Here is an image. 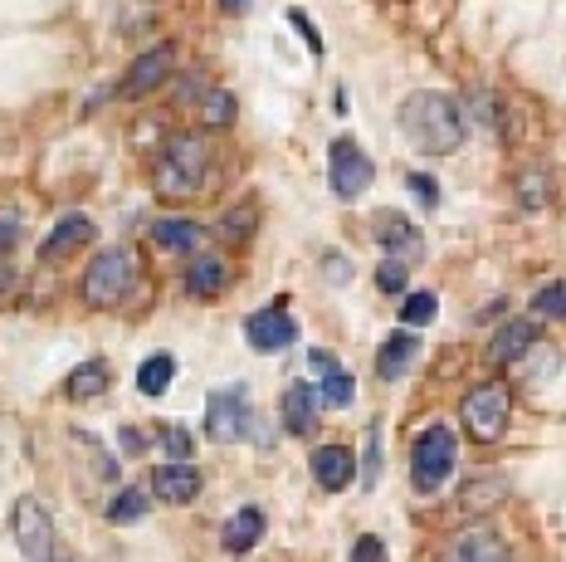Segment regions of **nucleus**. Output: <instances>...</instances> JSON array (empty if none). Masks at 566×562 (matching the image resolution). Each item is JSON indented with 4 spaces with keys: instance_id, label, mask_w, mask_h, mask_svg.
Returning <instances> with one entry per match:
<instances>
[{
    "instance_id": "nucleus-6",
    "label": "nucleus",
    "mask_w": 566,
    "mask_h": 562,
    "mask_svg": "<svg viewBox=\"0 0 566 562\" xmlns=\"http://www.w3.org/2000/svg\"><path fill=\"white\" fill-rule=\"evenodd\" d=\"M327 181H333L342 201L367 196V186L376 181V162L361 152L357 137H333V147H327Z\"/></svg>"
},
{
    "instance_id": "nucleus-15",
    "label": "nucleus",
    "mask_w": 566,
    "mask_h": 562,
    "mask_svg": "<svg viewBox=\"0 0 566 562\" xmlns=\"http://www.w3.org/2000/svg\"><path fill=\"white\" fill-rule=\"evenodd\" d=\"M93 230H98V226H93L84 210H69V216H59L54 230H50V240L40 244V260H64V254L84 250V244L93 240Z\"/></svg>"
},
{
    "instance_id": "nucleus-37",
    "label": "nucleus",
    "mask_w": 566,
    "mask_h": 562,
    "mask_svg": "<svg viewBox=\"0 0 566 562\" xmlns=\"http://www.w3.org/2000/svg\"><path fill=\"white\" fill-rule=\"evenodd\" d=\"M352 562H386V543L376 533H361L357 543H352Z\"/></svg>"
},
{
    "instance_id": "nucleus-16",
    "label": "nucleus",
    "mask_w": 566,
    "mask_h": 562,
    "mask_svg": "<svg viewBox=\"0 0 566 562\" xmlns=\"http://www.w3.org/2000/svg\"><path fill=\"white\" fill-rule=\"evenodd\" d=\"M537 347V323L533 319H509L493 333V343H489V362H499V367H509V362L517 357H527Z\"/></svg>"
},
{
    "instance_id": "nucleus-9",
    "label": "nucleus",
    "mask_w": 566,
    "mask_h": 562,
    "mask_svg": "<svg viewBox=\"0 0 566 562\" xmlns=\"http://www.w3.org/2000/svg\"><path fill=\"white\" fill-rule=\"evenodd\" d=\"M10 529H15V543L30 562H50V548H54V519L40 499H20L15 513H10Z\"/></svg>"
},
{
    "instance_id": "nucleus-1",
    "label": "nucleus",
    "mask_w": 566,
    "mask_h": 562,
    "mask_svg": "<svg viewBox=\"0 0 566 562\" xmlns=\"http://www.w3.org/2000/svg\"><path fill=\"white\" fill-rule=\"evenodd\" d=\"M400 133H406L410 147L430 152V157H450V152L464 147L469 137V118H464V103L454 93L440 89H416L396 113Z\"/></svg>"
},
{
    "instance_id": "nucleus-14",
    "label": "nucleus",
    "mask_w": 566,
    "mask_h": 562,
    "mask_svg": "<svg viewBox=\"0 0 566 562\" xmlns=\"http://www.w3.org/2000/svg\"><path fill=\"white\" fill-rule=\"evenodd\" d=\"M313 479L327 489V495H342V489L357 479V455L347 445H317L313 450Z\"/></svg>"
},
{
    "instance_id": "nucleus-34",
    "label": "nucleus",
    "mask_w": 566,
    "mask_h": 562,
    "mask_svg": "<svg viewBox=\"0 0 566 562\" xmlns=\"http://www.w3.org/2000/svg\"><path fill=\"white\" fill-rule=\"evenodd\" d=\"M289 25L298 30V40L308 44V50L317 54V60H323V50H327V44H323V34H317V25H313V15H308V10H298V6H293V10H289Z\"/></svg>"
},
{
    "instance_id": "nucleus-5",
    "label": "nucleus",
    "mask_w": 566,
    "mask_h": 562,
    "mask_svg": "<svg viewBox=\"0 0 566 562\" xmlns=\"http://www.w3.org/2000/svg\"><path fill=\"white\" fill-rule=\"evenodd\" d=\"M459 416H464V430L474 436L479 445H493L509 430V416H513V392L503 382H479L474 392L464 396V406H459Z\"/></svg>"
},
{
    "instance_id": "nucleus-40",
    "label": "nucleus",
    "mask_w": 566,
    "mask_h": 562,
    "mask_svg": "<svg viewBox=\"0 0 566 562\" xmlns=\"http://www.w3.org/2000/svg\"><path fill=\"white\" fill-rule=\"evenodd\" d=\"M10 284H15V269H10L6 260H0V294H6V289H10Z\"/></svg>"
},
{
    "instance_id": "nucleus-41",
    "label": "nucleus",
    "mask_w": 566,
    "mask_h": 562,
    "mask_svg": "<svg viewBox=\"0 0 566 562\" xmlns=\"http://www.w3.org/2000/svg\"><path fill=\"white\" fill-rule=\"evenodd\" d=\"M220 10H230V15H244V10H250V0H220Z\"/></svg>"
},
{
    "instance_id": "nucleus-4",
    "label": "nucleus",
    "mask_w": 566,
    "mask_h": 562,
    "mask_svg": "<svg viewBox=\"0 0 566 562\" xmlns=\"http://www.w3.org/2000/svg\"><path fill=\"white\" fill-rule=\"evenodd\" d=\"M454 460H459V440L450 426H424L416 445H410V485L416 495H440L444 479L454 475Z\"/></svg>"
},
{
    "instance_id": "nucleus-10",
    "label": "nucleus",
    "mask_w": 566,
    "mask_h": 562,
    "mask_svg": "<svg viewBox=\"0 0 566 562\" xmlns=\"http://www.w3.org/2000/svg\"><path fill=\"white\" fill-rule=\"evenodd\" d=\"M171 74H176V44H151L147 54L133 60V69H127V79H123L117 93H127V98H147V93L161 89Z\"/></svg>"
},
{
    "instance_id": "nucleus-42",
    "label": "nucleus",
    "mask_w": 566,
    "mask_h": 562,
    "mask_svg": "<svg viewBox=\"0 0 566 562\" xmlns=\"http://www.w3.org/2000/svg\"><path fill=\"white\" fill-rule=\"evenodd\" d=\"M50 562H59V558H50Z\"/></svg>"
},
{
    "instance_id": "nucleus-27",
    "label": "nucleus",
    "mask_w": 566,
    "mask_h": 562,
    "mask_svg": "<svg viewBox=\"0 0 566 562\" xmlns=\"http://www.w3.org/2000/svg\"><path fill=\"white\" fill-rule=\"evenodd\" d=\"M503 495H509V485H503V479H474V485H464V495H459V509L483 513V509H493Z\"/></svg>"
},
{
    "instance_id": "nucleus-7",
    "label": "nucleus",
    "mask_w": 566,
    "mask_h": 562,
    "mask_svg": "<svg viewBox=\"0 0 566 562\" xmlns=\"http://www.w3.org/2000/svg\"><path fill=\"white\" fill-rule=\"evenodd\" d=\"M250 392H244L240 382L234 386H220V392H210L206 402V436L216 445H230V440H244L250 436Z\"/></svg>"
},
{
    "instance_id": "nucleus-20",
    "label": "nucleus",
    "mask_w": 566,
    "mask_h": 562,
    "mask_svg": "<svg viewBox=\"0 0 566 562\" xmlns=\"http://www.w3.org/2000/svg\"><path fill=\"white\" fill-rule=\"evenodd\" d=\"M186 289L196 299H220L230 289V264L220 254H196L191 269H186Z\"/></svg>"
},
{
    "instance_id": "nucleus-35",
    "label": "nucleus",
    "mask_w": 566,
    "mask_h": 562,
    "mask_svg": "<svg viewBox=\"0 0 566 562\" xmlns=\"http://www.w3.org/2000/svg\"><path fill=\"white\" fill-rule=\"evenodd\" d=\"M406 186H410V191H416V201H420L424 210H434V206H440V181H434V177H424V171H410Z\"/></svg>"
},
{
    "instance_id": "nucleus-18",
    "label": "nucleus",
    "mask_w": 566,
    "mask_h": 562,
    "mask_svg": "<svg viewBox=\"0 0 566 562\" xmlns=\"http://www.w3.org/2000/svg\"><path fill=\"white\" fill-rule=\"evenodd\" d=\"M151 495L167 503H191L200 495V470L196 465H161L151 470Z\"/></svg>"
},
{
    "instance_id": "nucleus-25",
    "label": "nucleus",
    "mask_w": 566,
    "mask_h": 562,
    "mask_svg": "<svg viewBox=\"0 0 566 562\" xmlns=\"http://www.w3.org/2000/svg\"><path fill=\"white\" fill-rule=\"evenodd\" d=\"M234 118H240V103H234V93H226V89H210L206 98H200V127H230Z\"/></svg>"
},
{
    "instance_id": "nucleus-23",
    "label": "nucleus",
    "mask_w": 566,
    "mask_h": 562,
    "mask_svg": "<svg viewBox=\"0 0 566 562\" xmlns=\"http://www.w3.org/2000/svg\"><path fill=\"white\" fill-rule=\"evenodd\" d=\"M371 236H376V244H386V250H420V230L410 226L400 210H376Z\"/></svg>"
},
{
    "instance_id": "nucleus-28",
    "label": "nucleus",
    "mask_w": 566,
    "mask_h": 562,
    "mask_svg": "<svg viewBox=\"0 0 566 562\" xmlns=\"http://www.w3.org/2000/svg\"><path fill=\"white\" fill-rule=\"evenodd\" d=\"M552 201V177L542 167H533V171H523V177H517V206L523 210H542Z\"/></svg>"
},
{
    "instance_id": "nucleus-22",
    "label": "nucleus",
    "mask_w": 566,
    "mask_h": 562,
    "mask_svg": "<svg viewBox=\"0 0 566 562\" xmlns=\"http://www.w3.org/2000/svg\"><path fill=\"white\" fill-rule=\"evenodd\" d=\"M264 538V509H254V503H244L240 513L226 523V533H220V543H226V553H234V558H244L250 548Z\"/></svg>"
},
{
    "instance_id": "nucleus-13",
    "label": "nucleus",
    "mask_w": 566,
    "mask_h": 562,
    "mask_svg": "<svg viewBox=\"0 0 566 562\" xmlns=\"http://www.w3.org/2000/svg\"><path fill=\"white\" fill-rule=\"evenodd\" d=\"M317 412H323V396H317L313 382H293L279 402V416H283V430H289V436H308L317 426Z\"/></svg>"
},
{
    "instance_id": "nucleus-29",
    "label": "nucleus",
    "mask_w": 566,
    "mask_h": 562,
    "mask_svg": "<svg viewBox=\"0 0 566 562\" xmlns=\"http://www.w3.org/2000/svg\"><path fill=\"white\" fill-rule=\"evenodd\" d=\"M254 220H259V206L254 201H240L234 210H226V220H220V236H226L230 244H244L254 236Z\"/></svg>"
},
{
    "instance_id": "nucleus-39",
    "label": "nucleus",
    "mask_w": 566,
    "mask_h": 562,
    "mask_svg": "<svg viewBox=\"0 0 566 562\" xmlns=\"http://www.w3.org/2000/svg\"><path fill=\"white\" fill-rule=\"evenodd\" d=\"M327 279H333V284H342V279H352V269H342L337 254H327Z\"/></svg>"
},
{
    "instance_id": "nucleus-17",
    "label": "nucleus",
    "mask_w": 566,
    "mask_h": 562,
    "mask_svg": "<svg viewBox=\"0 0 566 562\" xmlns=\"http://www.w3.org/2000/svg\"><path fill=\"white\" fill-rule=\"evenodd\" d=\"M416 353H420L416 333H410V327H400V333H391L381 343V353H376V377H381V382H400L410 372V362H416Z\"/></svg>"
},
{
    "instance_id": "nucleus-31",
    "label": "nucleus",
    "mask_w": 566,
    "mask_h": 562,
    "mask_svg": "<svg viewBox=\"0 0 566 562\" xmlns=\"http://www.w3.org/2000/svg\"><path fill=\"white\" fill-rule=\"evenodd\" d=\"M157 440H161V450L171 455V465H191V455H196L191 430H181V426H157Z\"/></svg>"
},
{
    "instance_id": "nucleus-32",
    "label": "nucleus",
    "mask_w": 566,
    "mask_h": 562,
    "mask_svg": "<svg viewBox=\"0 0 566 562\" xmlns=\"http://www.w3.org/2000/svg\"><path fill=\"white\" fill-rule=\"evenodd\" d=\"M533 313L542 319H566V279H552L533 294Z\"/></svg>"
},
{
    "instance_id": "nucleus-26",
    "label": "nucleus",
    "mask_w": 566,
    "mask_h": 562,
    "mask_svg": "<svg viewBox=\"0 0 566 562\" xmlns=\"http://www.w3.org/2000/svg\"><path fill=\"white\" fill-rule=\"evenodd\" d=\"M151 509V499H147V489H117L113 503H108V523H137L142 513Z\"/></svg>"
},
{
    "instance_id": "nucleus-11",
    "label": "nucleus",
    "mask_w": 566,
    "mask_h": 562,
    "mask_svg": "<svg viewBox=\"0 0 566 562\" xmlns=\"http://www.w3.org/2000/svg\"><path fill=\"white\" fill-rule=\"evenodd\" d=\"M308 372L317 377L313 386H317V396H323V406H333V412L352 406V396H357V382H352V372L342 367L333 353H308Z\"/></svg>"
},
{
    "instance_id": "nucleus-8",
    "label": "nucleus",
    "mask_w": 566,
    "mask_h": 562,
    "mask_svg": "<svg viewBox=\"0 0 566 562\" xmlns=\"http://www.w3.org/2000/svg\"><path fill=\"white\" fill-rule=\"evenodd\" d=\"M289 299H279V303H269V309H259L244 319V343L254 347V353H289L293 343H298V323H293V313L283 309Z\"/></svg>"
},
{
    "instance_id": "nucleus-33",
    "label": "nucleus",
    "mask_w": 566,
    "mask_h": 562,
    "mask_svg": "<svg viewBox=\"0 0 566 562\" xmlns=\"http://www.w3.org/2000/svg\"><path fill=\"white\" fill-rule=\"evenodd\" d=\"M406 279H410V264L396 260V254L376 264V289H381V294H406Z\"/></svg>"
},
{
    "instance_id": "nucleus-24",
    "label": "nucleus",
    "mask_w": 566,
    "mask_h": 562,
    "mask_svg": "<svg viewBox=\"0 0 566 562\" xmlns=\"http://www.w3.org/2000/svg\"><path fill=\"white\" fill-rule=\"evenodd\" d=\"M171 377H176V357H171V353H151V357L137 367V392H142V396H161V392L171 386Z\"/></svg>"
},
{
    "instance_id": "nucleus-19",
    "label": "nucleus",
    "mask_w": 566,
    "mask_h": 562,
    "mask_svg": "<svg viewBox=\"0 0 566 562\" xmlns=\"http://www.w3.org/2000/svg\"><path fill=\"white\" fill-rule=\"evenodd\" d=\"M151 244L157 250H171V254H191L200 250V240H206V230L196 226V220H186V216H167V220H151Z\"/></svg>"
},
{
    "instance_id": "nucleus-12",
    "label": "nucleus",
    "mask_w": 566,
    "mask_h": 562,
    "mask_svg": "<svg viewBox=\"0 0 566 562\" xmlns=\"http://www.w3.org/2000/svg\"><path fill=\"white\" fill-rule=\"evenodd\" d=\"M440 562H513V553H509V543H503L499 533L483 529V523H479V529L454 533Z\"/></svg>"
},
{
    "instance_id": "nucleus-2",
    "label": "nucleus",
    "mask_w": 566,
    "mask_h": 562,
    "mask_svg": "<svg viewBox=\"0 0 566 562\" xmlns=\"http://www.w3.org/2000/svg\"><path fill=\"white\" fill-rule=\"evenodd\" d=\"M206 177H210V143L206 137H167V147L157 152L151 162V186H157L167 201H186V196L206 191Z\"/></svg>"
},
{
    "instance_id": "nucleus-3",
    "label": "nucleus",
    "mask_w": 566,
    "mask_h": 562,
    "mask_svg": "<svg viewBox=\"0 0 566 562\" xmlns=\"http://www.w3.org/2000/svg\"><path fill=\"white\" fill-rule=\"evenodd\" d=\"M133 284H137L133 250L113 244V250L93 254V264L84 269V284H78V294H84L88 309H117V303L133 294Z\"/></svg>"
},
{
    "instance_id": "nucleus-21",
    "label": "nucleus",
    "mask_w": 566,
    "mask_h": 562,
    "mask_svg": "<svg viewBox=\"0 0 566 562\" xmlns=\"http://www.w3.org/2000/svg\"><path fill=\"white\" fill-rule=\"evenodd\" d=\"M108 386H113V367L103 357H88L64 377V396L69 402H93V396H103Z\"/></svg>"
},
{
    "instance_id": "nucleus-36",
    "label": "nucleus",
    "mask_w": 566,
    "mask_h": 562,
    "mask_svg": "<svg viewBox=\"0 0 566 562\" xmlns=\"http://www.w3.org/2000/svg\"><path fill=\"white\" fill-rule=\"evenodd\" d=\"M15 240H20V210L0 206V260L15 250Z\"/></svg>"
},
{
    "instance_id": "nucleus-30",
    "label": "nucleus",
    "mask_w": 566,
    "mask_h": 562,
    "mask_svg": "<svg viewBox=\"0 0 566 562\" xmlns=\"http://www.w3.org/2000/svg\"><path fill=\"white\" fill-rule=\"evenodd\" d=\"M434 313H440V299H434L430 289H420V294H406V303H400V323H406V327L434 323Z\"/></svg>"
},
{
    "instance_id": "nucleus-38",
    "label": "nucleus",
    "mask_w": 566,
    "mask_h": 562,
    "mask_svg": "<svg viewBox=\"0 0 566 562\" xmlns=\"http://www.w3.org/2000/svg\"><path fill=\"white\" fill-rule=\"evenodd\" d=\"M376 470H381V430H367V470H361V485H376Z\"/></svg>"
}]
</instances>
